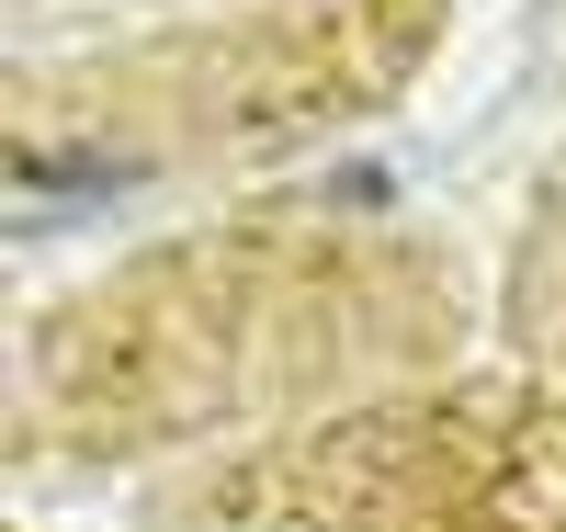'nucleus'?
Returning <instances> with one entry per match:
<instances>
[]
</instances>
